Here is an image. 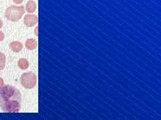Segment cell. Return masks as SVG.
<instances>
[{"instance_id":"30bf717a","label":"cell","mask_w":161,"mask_h":120,"mask_svg":"<svg viewBox=\"0 0 161 120\" xmlns=\"http://www.w3.org/2000/svg\"><path fill=\"white\" fill-rule=\"evenodd\" d=\"M4 38H5L4 33L2 31H0V42H2L4 39Z\"/></svg>"},{"instance_id":"9c48e42d","label":"cell","mask_w":161,"mask_h":120,"mask_svg":"<svg viewBox=\"0 0 161 120\" xmlns=\"http://www.w3.org/2000/svg\"><path fill=\"white\" fill-rule=\"evenodd\" d=\"M6 56L3 53L0 52V70H3L4 69L6 66Z\"/></svg>"},{"instance_id":"8fae6325","label":"cell","mask_w":161,"mask_h":120,"mask_svg":"<svg viewBox=\"0 0 161 120\" xmlns=\"http://www.w3.org/2000/svg\"><path fill=\"white\" fill-rule=\"evenodd\" d=\"M12 1L14 2V3L16 4H21L23 2L24 0H12Z\"/></svg>"},{"instance_id":"3957f363","label":"cell","mask_w":161,"mask_h":120,"mask_svg":"<svg viewBox=\"0 0 161 120\" xmlns=\"http://www.w3.org/2000/svg\"><path fill=\"white\" fill-rule=\"evenodd\" d=\"M37 79L36 74L32 72L24 73L20 78V83L22 86L27 89L34 88L36 85Z\"/></svg>"},{"instance_id":"52a82bcc","label":"cell","mask_w":161,"mask_h":120,"mask_svg":"<svg viewBox=\"0 0 161 120\" xmlns=\"http://www.w3.org/2000/svg\"><path fill=\"white\" fill-rule=\"evenodd\" d=\"M25 47L29 50L35 49L37 47V42L34 39H28L25 42Z\"/></svg>"},{"instance_id":"4fadbf2b","label":"cell","mask_w":161,"mask_h":120,"mask_svg":"<svg viewBox=\"0 0 161 120\" xmlns=\"http://www.w3.org/2000/svg\"><path fill=\"white\" fill-rule=\"evenodd\" d=\"M38 27L36 28V29H34V33H35V35H36V36H38Z\"/></svg>"},{"instance_id":"7c38bea8","label":"cell","mask_w":161,"mask_h":120,"mask_svg":"<svg viewBox=\"0 0 161 120\" xmlns=\"http://www.w3.org/2000/svg\"><path fill=\"white\" fill-rule=\"evenodd\" d=\"M3 84H4L3 79L2 78H0V89H1L3 86Z\"/></svg>"},{"instance_id":"ba28073f","label":"cell","mask_w":161,"mask_h":120,"mask_svg":"<svg viewBox=\"0 0 161 120\" xmlns=\"http://www.w3.org/2000/svg\"><path fill=\"white\" fill-rule=\"evenodd\" d=\"M18 67L21 69H26L29 67V62L26 59L21 58L18 60Z\"/></svg>"},{"instance_id":"8992f818","label":"cell","mask_w":161,"mask_h":120,"mask_svg":"<svg viewBox=\"0 0 161 120\" xmlns=\"http://www.w3.org/2000/svg\"><path fill=\"white\" fill-rule=\"evenodd\" d=\"M36 3L35 2L32 1V0H30L28 1L26 5V10L27 12L30 13H34L36 11Z\"/></svg>"},{"instance_id":"5b68a950","label":"cell","mask_w":161,"mask_h":120,"mask_svg":"<svg viewBox=\"0 0 161 120\" xmlns=\"http://www.w3.org/2000/svg\"><path fill=\"white\" fill-rule=\"evenodd\" d=\"M9 46L10 49L15 53H19V52H21L23 49V44L21 42L18 41H15L10 43Z\"/></svg>"},{"instance_id":"5bb4252c","label":"cell","mask_w":161,"mask_h":120,"mask_svg":"<svg viewBox=\"0 0 161 120\" xmlns=\"http://www.w3.org/2000/svg\"><path fill=\"white\" fill-rule=\"evenodd\" d=\"M3 26V22L2 21V19H0V29H1Z\"/></svg>"},{"instance_id":"7a4b0ae2","label":"cell","mask_w":161,"mask_h":120,"mask_svg":"<svg viewBox=\"0 0 161 120\" xmlns=\"http://www.w3.org/2000/svg\"><path fill=\"white\" fill-rule=\"evenodd\" d=\"M25 13V8L23 6H11L8 7L5 12V17L9 21L18 22L22 18Z\"/></svg>"},{"instance_id":"6da1fadb","label":"cell","mask_w":161,"mask_h":120,"mask_svg":"<svg viewBox=\"0 0 161 120\" xmlns=\"http://www.w3.org/2000/svg\"><path fill=\"white\" fill-rule=\"evenodd\" d=\"M22 106V96L14 86H3L0 89V108L5 112L17 113Z\"/></svg>"},{"instance_id":"277c9868","label":"cell","mask_w":161,"mask_h":120,"mask_svg":"<svg viewBox=\"0 0 161 120\" xmlns=\"http://www.w3.org/2000/svg\"><path fill=\"white\" fill-rule=\"evenodd\" d=\"M24 22L25 26L27 27H32L38 22V17L36 15L27 14L24 16Z\"/></svg>"}]
</instances>
